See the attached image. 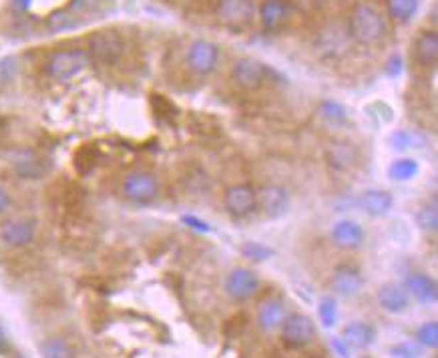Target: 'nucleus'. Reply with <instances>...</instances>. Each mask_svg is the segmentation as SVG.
<instances>
[{"label": "nucleus", "mask_w": 438, "mask_h": 358, "mask_svg": "<svg viewBox=\"0 0 438 358\" xmlns=\"http://www.w3.org/2000/svg\"><path fill=\"white\" fill-rule=\"evenodd\" d=\"M258 193V210L265 217L275 219V217H282L288 214L290 210V191L285 190L284 185H278V183H270V185H263Z\"/></svg>", "instance_id": "9"}, {"label": "nucleus", "mask_w": 438, "mask_h": 358, "mask_svg": "<svg viewBox=\"0 0 438 358\" xmlns=\"http://www.w3.org/2000/svg\"><path fill=\"white\" fill-rule=\"evenodd\" d=\"M404 290L422 304H434L438 298L437 280L428 274H422V272H412V274L406 276Z\"/></svg>", "instance_id": "15"}, {"label": "nucleus", "mask_w": 438, "mask_h": 358, "mask_svg": "<svg viewBox=\"0 0 438 358\" xmlns=\"http://www.w3.org/2000/svg\"><path fill=\"white\" fill-rule=\"evenodd\" d=\"M362 286H364V278L360 274V270L356 266H350V264L338 266L334 276H332V290L336 294L344 296V298L356 296L362 290Z\"/></svg>", "instance_id": "13"}, {"label": "nucleus", "mask_w": 438, "mask_h": 358, "mask_svg": "<svg viewBox=\"0 0 438 358\" xmlns=\"http://www.w3.org/2000/svg\"><path fill=\"white\" fill-rule=\"evenodd\" d=\"M12 171L18 175L21 179H28V181H35L47 175V163L35 153H21L18 157L12 159Z\"/></svg>", "instance_id": "18"}, {"label": "nucleus", "mask_w": 438, "mask_h": 358, "mask_svg": "<svg viewBox=\"0 0 438 358\" xmlns=\"http://www.w3.org/2000/svg\"><path fill=\"white\" fill-rule=\"evenodd\" d=\"M320 50L332 55L334 50H342L346 47V38L342 36V31H334V28H326L324 33L320 35Z\"/></svg>", "instance_id": "33"}, {"label": "nucleus", "mask_w": 438, "mask_h": 358, "mask_svg": "<svg viewBox=\"0 0 438 358\" xmlns=\"http://www.w3.org/2000/svg\"><path fill=\"white\" fill-rule=\"evenodd\" d=\"M4 352H9V340H6L4 330L0 328V354H4Z\"/></svg>", "instance_id": "40"}, {"label": "nucleus", "mask_w": 438, "mask_h": 358, "mask_svg": "<svg viewBox=\"0 0 438 358\" xmlns=\"http://www.w3.org/2000/svg\"><path fill=\"white\" fill-rule=\"evenodd\" d=\"M416 226L420 227L422 232H428V234H434L438 229V207L437 202L427 203L422 205L418 212H416Z\"/></svg>", "instance_id": "28"}, {"label": "nucleus", "mask_w": 438, "mask_h": 358, "mask_svg": "<svg viewBox=\"0 0 438 358\" xmlns=\"http://www.w3.org/2000/svg\"><path fill=\"white\" fill-rule=\"evenodd\" d=\"M342 336L344 342L350 348L364 350V348L374 345V340H376V328L368 322H350L342 330Z\"/></svg>", "instance_id": "20"}, {"label": "nucleus", "mask_w": 438, "mask_h": 358, "mask_svg": "<svg viewBox=\"0 0 438 358\" xmlns=\"http://www.w3.org/2000/svg\"><path fill=\"white\" fill-rule=\"evenodd\" d=\"M326 161L336 171H348L356 166L358 151H356L354 145L348 143V141H332L326 147Z\"/></svg>", "instance_id": "17"}, {"label": "nucleus", "mask_w": 438, "mask_h": 358, "mask_svg": "<svg viewBox=\"0 0 438 358\" xmlns=\"http://www.w3.org/2000/svg\"><path fill=\"white\" fill-rule=\"evenodd\" d=\"M11 205V193L0 185V214L6 212V207Z\"/></svg>", "instance_id": "39"}, {"label": "nucleus", "mask_w": 438, "mask_h": 358, "mask_svg": "<svg viewBox=\"0 0 438 358\" xmlns=\"http://www.w3.org/2000/svg\"><path fill=\"white\" fill-rule=\"evenodd\" d=\"M36 236V222L31 217H9L6 222L0 224V244L11 248V250H18V248H26L28 244H33V239Z\"/></svg>", "instance_id": "5"}, {"label": "nucleus", "mask_w": 438, "mask_h": 358, "mask_svg": "<svg viewBox=\"0 0 438 358\" xmlns=\"http://www.w3.org/2000/svg\"><path fill=\"white\" fill-rule=\"evenodd\" d=\"M378 304L382 310L390 314H400L408 308V292L400 284H384L378 290Z\"/></svg>", "instance_id": "19"}, {"label": "nucleus", "mask_w": 438, "mask_h": 358, "mask_svg": "<svg viewBox=\"0 0 438 358\" xmlns=\"http://www.w3.org/2000/svg\"><path fill=\"white\" fill-rule=\"evenodd\" d=\"M12 6L14 9H18V11H26L28 9V4H31V0H11Z\"/></svg>", "instance_id": "41"}, {"label": "nucleus", "mask_w": 438, "mask_h": 358, "mask_svg": "<svg viewBox=\"0 0 438 358\" xmlns=\"http://www.w3.org/2000/svg\"><path fill=\"white\" fill-rule=\"evenodd\" d=\"M91 65V57L84 48H62L53 53L47 60V72L50 79L67 83Z\"/></svg>", "instance_id": "2"}, {"label": "nucleus", "mask_w": 438, "mask_h": 358, "mask_svg": "<svg viewBox=\"0 0 438 358\" xmlns=\"http://www.w3.org/2000/svg\"><path fill=\"white\" fill-rule=\"evenodd\" d=\"M332 347L336 348V352H338V354H340L342 358L350 357V347H348V345H346L344 340H338V338H334V340H332Z\"/></svg>", "instance_id": "38"}, {"label": "nucleus", "mask_w": 438, "mask_h": 358, "mask_svg": "<svg viewBox=\"0 0 438 358\" xmlns=\"http://www.w3.org/2000/svg\"><path fill=\"white\" fill-rule=\"evenodd\" d=\"M97 159H99V153H97L93 147H81L77 153H75V168L81 175H87L91 173L93 168L97 166Z\"/></svg>", "instance_id": "32"}, {"label": "nucleus", "mask_w": 438, "mask_h": 358, "mask_svg": "<svg viewBox=\"0 0 438 358\" xmlns=\"http://www.w3.org/2000/svg\"><path fill=\"white\" fill-rule=\"evenodd\" d=\"M280 330H282V340L288 347L294 348L308 347V345L314 342V338L318 335L316 322L310 316H306V314H290V316H285Z\"/></svg>", "instance_id": "6"}, {"label": "nucleus", "mask_w": 438, "mask_h": 358, "mask_svg": "<svg viewBox=\"0 0 438 358\" xmlns=\"http://www.w3.org/2000/svg\"><path fill=\"white\" fill-rule=\"evenodd\" d=\"M225 210L234 217H248L258 210V193L251 185L239 183L225 190L224 195Z\"/></svg>", "instance_id": "10"}, {"label": "nucleus", "mask_w": 438, "mask_h": 358, "mask_svg": "<svg viewBox=\"0 0 438 358\" xmlns=\"http://www.w3.org/2000/svg\"><path fill=\"white\" fill-rule=\"evenodd\" d=\"M348 33L360 45H374L386 33V24H384L382 14L374 6L360 2L350 12Z\"/></svg>", "instance_id": "1"}, {"label": "nucleus", "mask_w": 438, "mask_h": 358, "mask_svg": "<svg viewBox=\"0 0 438 358\" xmlns=\"http://www.w3.org/2000/svg\"><path fill=\"white\" fill-rule=\"evenodd\" d=\"M231 75H234V81L241 89L253 91V89H260L263 83H268V75H272V71L261 60L251 59V57H241L239 60H236Z\"/></svg>", "instance_id": "8"}, {"label": "nucleus", "mask_w": 438, "mask_h": 358, "mask_svg": "<svg viewBox=\"0 0 438 358\" xmlns=\"http://www.w3.org/2000/svg\"><path fill=\"white\" fill-rule=\"evenodd\" d=\"M330 238L342 250H356L364 244V227L354 219H342L332 227Z\"/></svg>", "instance_id": "14"}, {"label": "nucleus", "mask_w": 438, "mask_h": 358, "mask_svg": "<svg viewBox=\"0 0 438 358\" xmlns=\"http://www.w3.org/2000/svg\"><path fill=\"white\" fill-rule=\"evenodd\" d=\"M241 254L248 260H251V262H265V260L272 258L275 251L270 246H263V244H258V242H248V244L241 246Z\"/></svg>", "instance_id": "34"}, {"label": "nucleus", "mask_w": 438, "mask_h": 358, "mask_svg": "<svg viewBox=\"0 0 438 358\" xmlns=\"http://www.w3.org/2000/svg\"><path fill=\"white\" fill-rule=\"evenodd\" d=\"M420 6V0H388V12L394 21L408 23Z\"/></svg>", "instance_id": "26"}, {"label": "nucleus", "mask_w": 438, "mask_h": 358, "mask_svg": "<svg viewBox=\"0 0 438 358\" xmlns=\"http://www.w3.org/2000/svg\"><path fill=\"white\" fill-rule=\"evenodd\" d=\"M320 115L328 121V123H334V125H342V123H346V119H348L344 105H340V103L334 101V99L322 101Z\"/></svg>", "instance_id": "30"}, {"label": "nucleus", "mask_w": 438, "mask_h": 358, "mask_svg": "<svg viewBox=\"0 0 438 358\" xmlns=\"http://www.w3.org/2000/svg\"><path fill=\"white\" fill-rule=\"evenodd\" d=\"M416 340L418 345L425 348H437L438 347V324L432 322L422 324L418 330H416Z\"/></svg>", "instance_id": "35"}, {"label": "nucleus", "mask_w": 438, "mask_h": 358, "mask_svg": "<svg viewBox=\"0 0 438 358\" xmlns=\"http://www.w3.org/2000/svg\"><path fill=\"white\" fill-rule=\"evenodd\" d=\"M183 224H187V226H190L191 229H195V232H203V234L209 232V224H205L203 219H197V217H193V215H185V217H183Z\"/></svg>", "instance_id": "37"}, {"label": "nucleus", "mask_w": 438, "mask_h": 358, "mask_svg": "<svg viewBox=\"0 0 438 358\" xmlns=\"http://www.w3.org/2000/svg\"><path fill=\"white\" fill-rule=\"evenodd\" d=\"M77 16L72 14L71 11H55L50 16L47 18V26L48 31H53V33H65V31H71V28H75L77 26Z\"/></svg>", "instance_id": "29"}, {"label": "nucleus", "mask_w": 438, "mask_h": 358, "mask_svg": "<svg viewBox=\"0 0 438 358\" xmlns=\"http://www.w3.org/2000/svg\"><path fill=\"white\" fill-rule=\"evenodd\" d=\"M38 350H40L43 358H72V354H75L71 345L65 338H59V336L43 340Z\"/></svg>", "instance_id": "25"}, {"label": "nucleus", "mask_w": 438, "mask_h": 358, "mask_svg": "<svg viewBox=\"0 0 438 358\" xmlns=\"http://www.w3.org/2000/svg\"><path fill=\"white\" fill-rule=\"evenodd\" d=\"M392 203H394V197L390 191L386 190H366L358 200L360 210L370 217L386 215L392 210Z\"/></svg>", "instance_id": "16"}, {"label": "nucleus", "mask_w": 438, "mask_h": 358, "mask_svg": "<svg viewBox=\"0 0 438 358\" xmlns=\"http://www.w3.org/2000/svg\"><path fill=\"white\" fill-rule=\"evenodd\" d=\"M288 12H290V9H288L285 0H263L260 6L261 24L273 31L288 18Z\"/></svg>", "instance_id": "23"}, {"label": "nucleus", "mask_w": 438, "mask_h": 358, "mask_svg": "<svg viewBox=\"0 0 438 358\" xmlns=\"http://www.w3.org/2000/svg\"><path fill=\"white\" fill-rule=\"evenodd\" d=\"M318 316H320L322 326L332 328L338 322V302L332 296H324L318 304Z\"/></svg>", "instance_id": "31"}, {"label": "nucleus", "mask_w": 438, "mask_h": 358, "mask_svg": "<svg viewBox=\"0 0 438 358\" xmlns=\"http://www.w3.org/2000/svg\"><path fill=\"white\" fill-rule=\"evenodd\" d=\"M159 193V181L153 173L135 169L123 179V195L133 203H151Z\"/></svg>", "instance_id": "4"}, {"label": "nucleus", "mask_w": 438, "mask_h": 358, "mask_svg": "<svg viewBox=\"0 0 438 358\" xmlns=\"http://www.w3.org/2000/svg\"><path fill=\"white\" fill-rule=\"evenodd\" d=\"M418 161L412 159V157H400L396 161H392L390 168H388V178L392 181H398V183H404V181H410L418 175Z\"/></svg>", "instance_id": "24"}, {"label": "nucleus", "mask_w": 438, "mask_h": 358, "mask_svg": "<svg viewBox=\"0 0 438 358\" xmlns=\"http://www.w3.org/2000/svg\"><path fill=\"white\" fill-rule=\"evenodd\" d=\"M390 141L394 145V149L406 151V149H420L422 145L427 143V137L418 131H406V129H403V131L394 133Z\"/></svg>", "instance_id": "27"}, {"label": "nucleus", "mask_w": 438, "mask_h": 358, "mask_svg": "<svg viewBox=\"0 0 438 358\" xmlns=\"http://www.w3.org/2000/svg\"><path fill=\"white\" fill-rule=\"evenodd\" d=\"M219 59V50L209 40H193L187 48V65L197 75H209Z\"/></svg>", "instance_id": "12"}, {"label": "nucleus", "mask_w": 438, "mask_h": 358, "mask_svg": "<svg viewBox=\"0 0 438 358\" xmlns=\"http://www.w3.org/2000/svg\"><path fill=\"white\" fill-rule=\"evenodd\" d=\"M284 318H285L284 304L275 298L265 300V302L260 306V312H258V322H260L261 328L268 330V332H270V330H275V328H280L282 322H284Z\"/></svg>", "instance_id": "22"}, {"label": "nucleus", "mask_w": 438, "mask_h": 358, "mask_svg": "<svg viewBox=\"0 0 438 358\" xmlns=\"http://www.w3.org/2000/svg\"><path fill=\"white\" fill-rule=\"evenodd\" d=\"M260 290V278L248 268H234L225 278V292L234 302H246L253 298Z\"/></svg>", "instance_id": "7"}, {"label": "nucleus", "mask_w": 438, "mask_h": 358, "mask_svg": "<svg viewBox=\"0 0 438 358\" xmlns=\"http://www.w3.org/2000/svg\"><path fill=\"white\" fill-rule=\"evenodd\" d=\"M91 60H95L103 67H113L125 55V40L115 28H103L89 36V48H87Z\"/></svg>", "instance_id": "3"}, {"label": "nucleus", "mask_w": 438, "mask_h": 358, "mask_svg": "<svg viewBox=\"0 0 438 358\" xmlns=\"http://www.w3.org/2000/svg\"><path fill=\"white\" fill-rule=\"evenodd\" d=\"M390 354L394 358H420L422 350H420V347L412 345V342H400V345L390 348Z\"/></svg>", "instance_id": "36"}, {"label": "nucleus", "mask_w": 438, "mask_h": 358, "mask_svg": "<svg viewBox=\"0 0 438 358\" xmlns=\"http://www.w3.org/2000/svg\"><path fill=\"white\" fill-rule=\"evenodd\" d=\"M215 12L221 23L229 26H246L251 23L256 6L251 0H217Z\"/></svg>", "instance_id": "11"}, {"label": "nucleus", "mask_w": 438, "mask_h": 358, "mask_svg": "<svg viewBox=\"0 0 438 358\" xmlns=\"http://www.w3.org/2000/svg\"><path fill=\"white\" fill-rule=\"evenodd\" d=\"M416 60L422 67H434L438 60V35L437 31H425L416 38Z\"/></svg>", "instance_id": "21"}]
</instances>
